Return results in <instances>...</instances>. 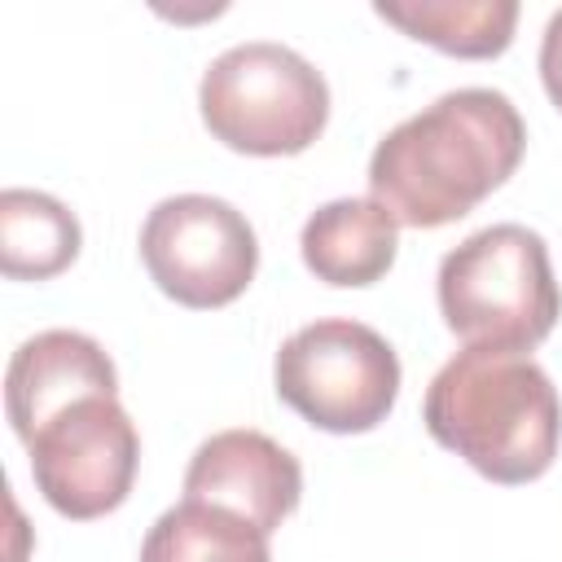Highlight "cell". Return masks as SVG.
Returning a JSON list of instances; mask_svg holds the SVG:
<instances>
[{"mask_svg": "<svg viewBox=\"0 0 562 562\" xmlns=\"http://www.w3.org/2000/svg\"><path fill=\"white\" fill-rule=\"evenodd\" d=\"M527 149L518 105L496 88H457L395 123L369 158V193L395 224L443 228L501 189Z\"/></svg>", "mask_w": 562, "mask_h": 562, "instance_id": "1", "label": "cell"}, {"mask_svg": "<svg viewBox=\"0 0 562 562\" xmlns=\"http://www.w3.org/2000/svg\"><path fill=\"white\" fill-rule=\"evenodd\" d=\"M422 422L439 448L457 452L483 479L514 487L553 465L562 400L531 356L465 347L430 378Z\"/></svg>", "mask_w": 562, "mask_h": 562, "instance_id": "2", "label": "cell"}, {"mask_svg": "<svg viewBox=\"0 0 562 562\" xmlns=\"http://www.w3.org/2000/svg\"><path fill=\"white\" fill-rule=\"evenodd\" d=\"M435 290L443 325L465 338V347L527 356L562 316L549 246L527 224H492L470 233L439 259Z\"/></svg>", "mask_w": 562, "mask_h": 562, "instance_id": "3", "label": "cell"}, {"mask_svg": "<svg viewBox=\"0 0 562 562\" xmlns=\"http://www.w3.org/2000/svg\"><path fill=\"white\" fill-rule=\"evenodd\" d=\"M206 132L255 158L303 154L329 123V83L294 48L246 40L224 48L198 88Z\"/></svg>", "mask_w": 562, "mask_h": 562, "instance_id": "4", "label": "cell"}, {"mask_svg": "<svg viewBox=\"0 0 562 562\" xmlns=\"http://www.w3.org/2000/svg\"><path fill=\"white\" fill-rule=\"evenodd\" d=\"M272 382L277 395L316 430L364 435L395 408L400 356L373 325L325 316L281 342Z\"/></svg>", "mask_w": 562, "mask_h": 562, "instance_id": "5", "label": "cell"}, {"mask_svg": "<svg viewBox=\"0 0 562 562\" xmlns=\"http://www.w3.org/2000/svg\"><path fill=\"white\" fill-rule=\"evenodd\" d=\"M140 259L167 299L206 312L246 294L259 268V241L233 202L211 193H176L145 215Z\"/></svg>", "mask_w": 562, "mask_h": 562, "instance_id": "6", "label": "cell"}, {"mask_svg": "<svg viewBox=\"0 0 562 562\" xmlns=\"http://www.w3.org/2000/svg\"><path fill=\"white\" fill-rule=\"evenodd\" d=\"M31 479L40 496L75 522L114 514L140 465V435L119 395H83L48 417L31 439Z\"/></svg>", "mask_w": 562, "mask_h": 562, "instance_id": "7", "label": "cell"}, {"mask_svg": "<svg viewBox=\"0 0 562 562\" xmlns=\"http://www.w3.org/2000/svg\"><path fill=\"white\" fill-rule=\"evenodd\" d=\"M184 496L220 505L263 536H272L303 496V465L290 448H281L263 430H220L198 443L184 470Z\"/></svg>", "mask_w": 562, "mask_h": 562, "instance_id": "8", "label": "cell"}, {"mask_svg": "<svg viewBox=\"0 0 562 562\" xmlns=\"http://www.w3.org/2000/svg\"><path fill=\"white\" fill-rule=\"evenodd\" d=\"M83 395H119L114 360L97 338L79 329H44L13 351L4 373V413L22 443Z\"/></svg>", "mask_w": 562, "mask_h": 562, "instance_id": "9", "label": "cell"}, {"mask_svg": "<svg viewBox=\"0 0 562 562\" xmlns=\"http://www.w3.org/2000/svg\"><path fill=\"white\" fill-rule=\"evenodd\" d=\"M299 250L307 272L325 285H373L395 263L400 224L373 198H334L307 215Z\"/></svg>", "mask_w": 562, "mask_h": 562, "instance_id": "10", "label": "cell"}, {"mask_svg": "<svg viewBox=\"0 0 562 562\" xmlns=\"http://www.w3.org/2000/svg\"><path fill=\"white\" fill-rule=\"evenodd\" d=\"M373 13L448 57H501L518 26L514 0H378Z\"/></svg>", "mask_w": 562, "mask_h": 562, "instance_id": "11", "label": "cell"}, {"mask_svg": "<svg viewBox=\"0 0 562 562\" xmlns=\"http://www.w3.org/2000/svg\"><path fill=\"white\" fill-rule=\"evenodd\" d=\"M79 246L83 233L66 202L40 189L0 193V272L9 281H48L75 263Z\"/></svg>", "mask_w": 562, "mask_h": 562, "instance_id": "12", "label": "cell"}, {"mask_svg": "<svg viewBox=\"0 0 562 562\" xmlns=\"http://www.w3.org/2000/svg\"><path fill=\"white\" fill-rule=\"evenodd\" d=\"M140 562H272V549L246 518L184 496L149 527Z\"/></svg>", "mask_w": 562, "mask_h": 562, "instance_id": "13", "label": "cell"}, {"mask_svg": "<svg viewBox=\"0 0 562 562\" xmlns=\"http://www.w3.org/2000/svg\"><path fill=\"white\" fill-rule=\"evenodd\" d=\"M540 83H544L549 101L562 110V9L549 18V26L540 35Z\"/></svg>", "mask_w": 562, "mask_h": 562, "instance_id": "14", "label": "cell"}]
</instances>
